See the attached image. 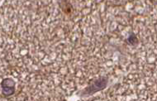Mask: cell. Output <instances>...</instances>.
Returning <instances> with one entry per match:
<instances>
[{"label": "cell", "instance_id": "3", "mask_svg": "<svg viewBox=\"0 0 157 101\" xmlns=\"http://www.w3.org/2000/svg\"><path fill=\"white\" fill-rule=\"evenodd\" d=\"M60 8L62 9V11L64 12L65 14H67V15L71 14L72 10H73V7H72V5H71L69 2H65V1H64V2H60Z\"/></svg>", "mask_w": 157, "mask_h": 101}, {"label": "cell", "instance_id": "2", "mask_svg": "<svg viewBox=\"0 0 157 101\" xmlns=\"http://www.w3.org/2000/svg\"><path fill=\"white\" fill-rule=\"evenodd\" d=\"M0 86L2 90V95L4 97H9L15 93L16 83L13 78H10V77L4 78L0 83Z\"/></svg>", "mask_w": 157, "mask_h": 101}, {"label": "cell", "instance_id": "4", "mask_svg": "<svg viewBox=\"0 0 157 101\" xmlns=\"http://www.w3.org/2000/svg\"><path fill=\"white\" fill-rule=\"evenodd\" d=\"M126 41L127 42V44H129L131 46H133V47H136L137 46L139 43V40L137 38V37L136 36L135 33H131L130 35L128 36V37L127 38Z\"/></svg>", "mask_w": 157, "mask_h": 101}, {"label": "cell", "instance_id": "1", "mask_svg": "<svg viewBox=\"0 0 157 101\" xmlns=\"http://www.w3.org/2000/svg\"><path fill=\"white\" fill-rule=\"evenodd\" d=\"M109 85V77L100 76L91 81L90 85L79 92V96L88 97L94 95L98 91L103 90Z\"/></svg>", "mask_w": 157, "mask_h": 101}]
</instances>
